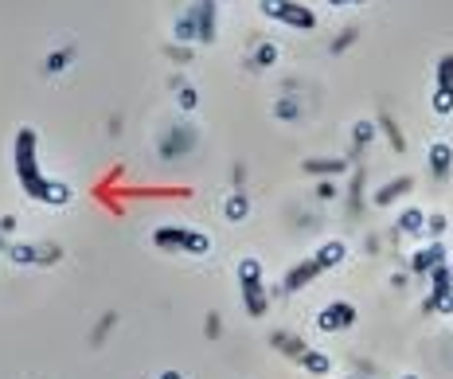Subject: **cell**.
Returning <instances> with one entry per match:
<instances>
[{"label":"cell","mask_w":453,"mask_h":379,"mask_svg":"<svg viewBox=\"0 0 453 379\" xmlns=\"http://www.w3.org/2000/svg\"><path fill=\"white\" fill-rule=\"evenodd\" d=\"M164 379H180V375H176V372H168V375H164Z\"/></svg>","instance_id":"cell-1"}]
</instances>
